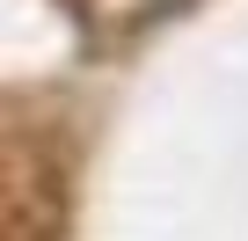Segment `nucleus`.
Listing matches in <instances>:
<instances>
[{
  "label": "nucleus",
  "mask_w": 248,
  "mask_h": 241,
  "mask_svg": "<svg viewBox=\"0 0 248 241\" xmlns=\"http://www.w3.org/2000/svg\"><path fill=\"white\" fill-rule=\"evenodd\" d=\"M73 219L66 168L37 139H0V241H59Z\"/></svg>",
  "instance_id": "nucleus-1"
}]
</instances>
